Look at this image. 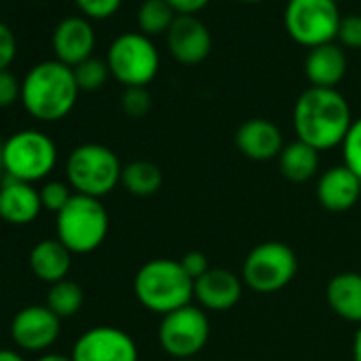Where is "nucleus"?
I'll use <instances>...</instances> for the list:
<instances>
[{"label": "nucleus", "instance_id": "36", "mask_svg": "<svg viewBox=\"0 0 361 361\" xmlns=\"http://www.w3.org/2000/svg\"><path fill=\"white\" fill-rule=\"evenodd\" d=\"M0 361H26V359H24V355H20L18 350L0 348Z\"/></svg>", "mask_w": 361, "mask_h": 361}, {"label": "nucleus", "instance_id": "20", "mask_svg": "<svg viewBox=\"0 0 361 361\" xmlns=\"http://www.w3.org/2000/svg\"><path fill=\"white\" fill-rule=\"evenodd\" d=\"M28 264L39 281L56 285L68 276L73 266V253L58 238H45L32 247Z\"/></svg>", "mask_w": 361, "mask_h": 361}, {"label": "nucleus", "instance_id": "35", "mask_svg": "<svg viewBox=\"0 0 361 361\" xmlns=\"http://www.w3.org/2000/svg\"><path fill=\"white\" fill-rule=\"evenodd\" d=\"M170 7L176 11V16H198L211 0H168Z\"/></svg>", "mask_w": 361, "mask_h": 361}, {"label": "nucleus", "instance_id": "37", "mask_svg": "<svg viewBox=\"0 0 361 361\" xmlns=\"http://www.w3.org/2000/svg\"><path fill=\"white\" fill-rule=\"evenodd\" d=\"M353 361H361V325L357 327L353 338Z\"/></svg>", "mask_w": 361, "mask_h": 361}, {"label": "nucleus", "instance_id": "27", "mask_svg": "<svg viewBox=\"0 0 361 361\" xmlns=\"http://www.w3.org/2000/svg\"><path fill=\"white\" fill-rule=\"evenodd\" d=\"M340 147H342L344 166L361 180V117L353 119L350 130Z\"/></svg>", "mask_w": 361, "mask_h": 361}, {"label": "nucleus", "instance_id": "7", "mask_svg": "<svg viewBox=\"0 0 361 361\" xmlns=\"http://www.w3.org/2000/svg\"><path fill=\"white\" fill-rule=\"evenodd\" d=\"M342 16L334 0H287L283 26L291 41L306 49L334 43Z\"/></svg>", "mask_w": 361, "mask_h": 361}, {"label": "nucleus", "instance_id": "25", "mask_svg": "<svg viewBox=\"0 0 361 361\" xmlns=\"http://www.w3.org/2000/svg\"><path fill=\"white\" fill-rule=\"evenodd\" d=\"M83 306V289L75 281H60L47 291V308L56 312L60 319L75 317Z\"/></svg>", "mask_w": 361, "mask_h": 361}, {"label": "nucleus", "instance_id": "40", "mask_svg": "<svg viewBox=\"0 0 361 361\" xmlns=\"http://www.w3.org/2000/svg\"><path fill=\"white\" fill-rule=\"evenodd\" d=\"M334 3H338V5H340V3H346V0H334Z\"/></svg>", "mask_w": 361, "mask_h": 361}, {"label": "nucleus", "instance_id": "38", "mask_svg": "<svg viewBox=\"0 0 361 361\" xmlns=\"http://www.w3.org/2000/svg\"><path fill=\"white\" fill-rule=\"evenodd\" d=\"M37 361H73V357L62 353H43Z\"/></svg>", "mask_w": 361, "mask_h": 361}, {"label": "nucleus", "instance_id": "5", "mask_svg": "<svg viewBox=\"0 0 361 361\" xmlns=\"http://www.w3.org/2000/svg\"><path fill=\"white\" fill-rule=\"evenodd\" d=\"M109 234V213L98 198L75 194L56 215V238L75 255L96 251Z\"/></svg>", "mask_w": 361, "mask_h": 361}, {"label": "nucleus", "instance_id": "26", "mask_svg": "<svg viewBox=\"0 0 361 361\" xmlns=\"http://www.w3.org/2000/svg\"><path fill=\"white\" fill-rule=\"evenodd\" d=\"M73 73H75V79H77V85L81 92H98L111 77L106 60H100L94 56L90 60L81 62L79 66H75Z\"/></svg>", "mask_w": 361, "mask_h": 361}, {"label": "nucleus", "instance_id": "32", "mask_svg": "<svg viewBox=\"0 0 361 361\" xmlns=\"http://www.w3.org/2000/svg\"><path fill=\"white\" fill-rule=\"evenodd\" d=\"M22 100V83L9 71H0V109H7Z\"/></svg>", "mask_w": 361, "mask_h": 361}, {"label": "nucleus", "instance_id": "29", "mask_svg": "<svg viewBox=\"0 0 361 361\" xmlns=\"http://www.w3.org/2000/svg\"><path fill=\"white\" fill-rule=\"evenodd\" d=\"M121 109L128 117L140 119L151 111V94L147 87H126L121 96Z\"/></svg>", "mask_w": 361, "mask_h": 361}, {"label": "nucleus", "instance_id": "18", "mask_svg": "<svg viewBox=\"0 0 361 361\" xmlns=\"http://www.w3.org/2000/svg\"><path fill=\"white\" fill-rule=\"evenodd\" d=\"M43 211L41 194L32 183L9 178L0 185V219L11 226H28Z\"/></svg>", "mask_w": 361, "mask_h": 361}, {"label": "nucleus", "instance_id": "19", "mask_svg": "<svg viewBox=\"0 0 361 361\" xmlns=\"http://www.w3.org/2000/svg\"><path fill=\"white\" fill-rule=\"evenodd\" d=\"M346 68H348L346 51L336 41L308 49L304 60V75L310 87L336 90L338 83L346 77Z\"/></svg>", "mask_w": 361, "mask_h": 361}, {"label": "nucleus", "instance_id": "10", "mask_svg": "<svg viewBox=\"0 0 361 361\" xmlns=\"http://www.w3.org/2000/svg\"><path fill=\"white\" fill-rule=\"evenodd\" d=\"M159 344L172 359H194L211 338V321L200 306H183L161 317L157 329Z\"/></svg>", "mask_w": 361, "mask_h": 361}, {"label": "nucleus", "instance_id": "22", "mask_svg": "<svg viewBox=\"0 0 361 361\" xmlns=\"http://www.w3.org/2000/svg\"><path fill=\"white\" fill-rule=\"evenodd\" d=\"M279 170L291 183H306L319 172V151L302 140H293L283 147Z\"/></svg>", "mask_w": 361, "mask_h": 361}, {"label": "nucleus", "instance_id": "13", "mask_svg": "<svg viewBox=\"0 0 361 361\" xmlns=\"http://www.w3.org/2000/svg\"><path fill=\"white\" fill-rule=\"evenodd\" d=\"M166 47L178 64L198 66L211 56L213 37L196 16H178L166 35Z\"/></svg>", "mask_w": 361, "mask_h": 361}, {"label": "nucleus", "instance_id": "34", "mask_svg": "<svg viewBox=\"0 0 361 361\" xmlns=\"http://www.w3.org/2000/svg\"><path fill=\"white\" fill-rule=\"evenodd\" d=\"M180 266H183V270L196 281L200 279L202 274H207L211 270V264H209V257L202 253V251H188L183 257L178 259Z\"/></svg>", "mask_w": 361, "mask_h": 361}, {"label": "nucleus", "instance_id": "31", "mask_svg": "<svg viewBox=\"0 0 361 361\" xmlns=\"http://www.w3.org/2000/svg\"><path fill=\"white\" fill-rule=\"evenodd\" d=\"M336 43L344 49H361V16L342 18Z\"/></svg>", "mask_w": 361, "mask_h": 361}, {"label": "nucleus", "instance_id": "12", "mask_svg": "<svg viewBox=\"0 0 361 361\" xmlns=\"http://www.w3.org/2000/svg\"><path fill=\"white\" fill-rule=\"evenodd\" d=\"M62 319L47 308V304H32L22 308L11 321L13 342L28 353H47L60 338Z\"/></svg>", "mask_w": 361, "mask_h": 361}, {"label": "nucleus", "instance_id": "17", "mask_svg": "<svg viewBox=\"0 0 361 361\" xmlns=\"http://www.w3.org/2000/svg\"><path fill=\"white\" fill-rule=\"evenodd\" d=\"M361 196V180L342 164L325 170L317 180V200L329 213L350 211Z\"/></svg>", "mask_w": 361, "mask_h": 361}, {"label": "nucleus", "instance_id": "39", "mask_svg": "<svg viewBox=\"0 0 361 361\" xmlns=\"http://www.w3.org/2000/svg\"><path fill=\"white\" fill-rule=\"evenodd\" d=\"M240 3H247V5H255V3H264V0H240Z\"/></svg>", "mask_w": 361, "mask_h": 361}, {"label": "nucleus", "instance_id": "8", "mask_svg": "<svg viewBox=\"0 0 361 361\" xmlns=\"http://www.w3.org/2000/svg\"><path fill=\"white\" fill-rule=\"evenodd\" d=\"M298 274V257L291 247L268 240L249 251L243 262V283L255 293L270 295L285 289Z\"/></svg>", "mask_w": 361, "mask_h": 361}, {"label": "nucleus", "instance_id": "6", "mask_svg": "<svg viewBox=\"0 0 361 361\" xmlns=\"http://www.w3.org/2000/svg\"><path fill=\"white\" fill-rule=\"evenodd\" d=\"M0 164L9 178L37 183L45 180L58 164V147L41 130H20L0 147Z\"/></svg>", "mask_w": 361, "mask_h": 361}, {"label": "nucleus", "instance_id": "16", "mask_svg": "<svg viewBox=\"0 0 361 361\" xmlns=\"http://www.w3.org/2000/svg\"><path fill=\"white\" fill-rule=\"evenodd\" d=\"M234 142L238 151L253 161H270L279 157L285 147L281 128L264 117H253L240 123L234 134Z\"/></svg>", "mask_w": 361, "mask_h": 361}, {"label": "nucleus", "instance_id": "23", "mask_svg": "<svg viewBox=\"0 0 361 361\" xmlns=\"http://www.w3.org/2000/svg\"><path fill=\"white\" fill-rule=\"evenodd\" d=\"M164 174L161 168L147 159H134L123 166L121 170V185L128 194L136 198H149L155 196L161 190Z\"/></svg>", "mask_w": 361, "mask_h": 361}, {"label": "nucleus", "instance_id": "2", "mask_svg": "<svg viewBox=\"0 0 361 361\" xmlns=\"http://www.w3.org/2000/svg\"><path fill=\"white\" fill-rule=\"evenodd\" d=\"M79 85L71 66L49 60L37 64L22 81V104L39 121H60L77 104Z\"/></svg>", "mask_w": 361, "mask_h": 361}, {"label": "nucleus", "instance_id": "41", "mask_svg": "<svg viewBox=\"0 0 361 361\" xmlns=\"http://www.w3.org/2000/svg\"><path fill=\"white\" fill-rule=\"evenodd\" d=\"M180 361H196V359H180Z\"/></svg>", "mask_w": 361, "mask_h": 361}, {"label": "nucleus", "instance_id": "3", "mask_svg": "<svg viewBox=\"0 0 361 361\" xmlns=\"http://www.w3.org/2000/svg\"><path fill=\"white\" fill-rule=\"evenodd\" d=\"M134 295L142 308L155 314H170L194 300V279L180 262L155 257L142 264L134 276Z\"/></svg>", "mask_w": 361, "mask_h": 361}, {"label": "nucleus", "instance_id": "28", "mask_svg": "<svg viewBox=\"0 0 361 361\" xmlns=\"http://www.w3.org/2000/svg\"><path fill=\"white\" fill-rule=\"evenodd\" d=\"M41 194V202H43V209L49 211V213H60L68 202L71 198L75 196L71 192V185L68 183H62V180H47V183L39 190Z\"/></svg>", "mask_w": 361, "mask_h": 361}, {"label": "nucleus", "instance_id": "9", "mask_svg": "<svg viewBox=\"0 0 361 361\" xmlns=\"http://www.w3.org/2000/svg\"><path fill=\"white\" fill-rule=\"evenodd\" d=\"M106 64L123 87H147L159 73V51L142 32H126L111 43Z\"/></svg>", "mask_w": 361, "mask_h": 361}, {"label": "nucleus", "instance_id": "1", "mask_svg": "<svg viewBox=\"0 0 361 361\" xmlns=\"http://www.w3.org/2000/svg\"><path fill=\"white\" fill-rule=\"evenodd\" d=\"M353 123L350 106L338 90L308 87L293 106V130L298 140L312 149L329 151L340 147Z\"/></svg>", "mask_w": 361, "mask_h": 361}, {"label": "nucleus", "instance_id": "30", "mask_svg": "<svg viewBox=\"0 0 361 361\" xmlns=\"http://www.w3.org/2000/svg\"><path fill=\"white\" fill-rule=\"evenodd\" d=\"M75 3L87 20H109L119 11L123 0H75Z\"/></svg>", "mask_w": 361, "mask_h": 361}, {"label": "nucleus", "instance_id": "21", "mask_svg": "<svg viewBox=\"0 0 361 361\" xmlns=\"http://www.w3.org/2000/svg\"><path fill=\"white\" fill-rule=\"evenodd\" d=\"M325 300L334 314L348 323L361 325V274L340 272L329 279L325 287Z\"/></svg>", "mask_w": 361, "mask_h": 361}, {"label": "nucleus", "instance_id": "42", "mask_svg": "<svg viewBox=\"0 0 361 361\" xmlns=\"http://www.w3.org/2000/svg\"><path fill=\"white\" fill-rule=\"evenodd\" d=\"M0 185H3V183H0Z\"/></svg>", "mask_w": 361, "mask_h": 361}, {"label": "nucleus", "instance_id": "14", "mask_svg": "<svg viewBox=\"0 0 361 361\" xmlns=\"http://www.w3.org/2000/svg\"><path fill=\"white\" fill-rule=\"evenodd\" d=\"M243 279L226 268H211L194 281V300L202 310L226 312L232 310L243 298Z\"/></svg>", "mask_w": 361, "mask_h": 361}, {"label": "nucleus", "instance_id": "15", "mask_svg": "<svg viewBox=\"0 0 361 361\" xmlns=\"http://www.w3.org/2000/svg\"><path fill=\"white\" fill-rule=\"evenodd\" d=\"M51 45L56 60L75 68L94 56L96 32L87 18H66L56 26Z\"/></svg>", "mask_w": 361, "mask_h": 361}, {"label": "nucleus", "instance_id": "4", "mask_svg": "<svg viewBox=\"0 0 361 361\" xmlns=\"http://www.w3.org/2000/svg\"><path fill=\"white\" fill-rule=\"evenodd\" d=\"M121 161L113 149L100 142H85L66 157V180L81 196L102 198L121 183Z\"/></svg>", "mask_w": 361, "mask_h": 361}, {"label": "nucleus", "instance_id": "11", "mask_svg": "<svg viewBox=\"0 0 361 361\" xmlns=\"http://www.w3.org/2000/svg\"><path fill=\"white\" fill-rule=\"evenodd\" d=\"M71 357L73 361H138V346L128 331L96 325L77 338Z\"/></svg>", "mask_w": 361, "mask_h": 361}, {"label": "nucleus", "instance_id": "24", "mask_svg": "<svg viewBox=\"0 0 361 361\" xmlns=\"http://www.w3.org/2000/svg\"><path fill=\"white\" fill-rule=\"evenodd\" d=\"M176 11L170 7L168 0H145L138 9L136 22H138V32H142L145 37H159V35H168L170 26L176 20Z\"/></svg>", "mask_w": 361, "mask_h": 361}, {"label": "nucleus", "instance_id": "33", "mask_svg": "<svg viewBox=\"0 0 361 361\" xmlns=\"http://www.w3.org/2000/svg\"><path fill=\"white\" fill-rule=\"evenodd\" d=\"M16 56H18L16 35L5 22H0V71H9Z\"/></svg>", "mask_w": 361, "mask_h": 361}]
</instances>
